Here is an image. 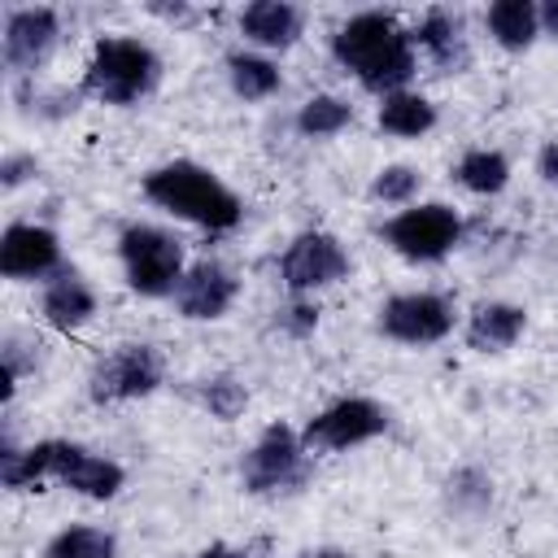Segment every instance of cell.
Wrapping results in <instances>:
<instances>
[{
    "instance_id": "obj_1",
    "label": "cell",
    "mask_w": 558,
    "mask_h": 558,
    "mask_svg": "<svg viewBox=\"0 0 558 558\" xmlns=\"http://www.w3.org/2000/svg\"><path fill=\"white\" fill-rule=\"evenodd\" d=\"M44 480L87 497V501H109L122 493L126 484V471L122 462H113L109 453H96L78 440H61V436H48V440H35V445H17L13 432L4 427V440H0V484L22 493V488H39Z\"/></svg>"
},
{
    "instance_id": "obj_2",
    "label": "cell",
    "mask_w": 558,
    "mask_h": 558,
    "mask_svg": "<svg viewBox=\"0 0 558 558\" xmlns=\"http://www.w3.org/2000/svg\"><path fill=\"white\" fill-rule=\"evenodd\" d=\"M331 57L344 74L357 78L362 92L379 100L392 92H405L410 78L418 74V52L410 31L384 9H362L344 17L331 35Z\"/></svg>"
},
{
    "instance_id": "obj_3",
    "label": "cell",
    "mask_w": 558,
    "mask_h": 558,
    "mask_svg": "<svg viewBox=\"0 0 558 558\" xmlns=\"http://www.w3.org/2000/svg\"><path fill=\"white\" fill-rule=\"evenodd\" d=\"M140 187L157 209H166L170 218L192 222L209 235L235 231L244 222V201L235 196V187H227L209 166H201L192 157H174V161L153 166Z\"/></svg>"
},
{
    "instance_id": "obj_4",
    "label": "cell",
    "mask_w": 558,
    "mask_h": 558,
    "mask_svg": "<svg viewBox=\"0 0 558 558\" xmlns=\"http://www.w3.org/2000/svg\"><path fill=\"white\" fill-rule=\"evenodd\" d=\"M161 83V57L148 39L135 35H100L78 78V96L96 105H140Z\"/></svg>"
},
{
    "instance_id": "obj_5",
    "label": "cell",
    "mask_w": 558,
    "mask_h": 558,
    "mask_svg": "<svg viewBox=\"0 0 558 558\" xmlns=\"http://www.w3.org/2000/svg\"><path fill=\"white\" fill-rule=\"evenodd\" d=\"M118 262L126 275V288L157 301V296H174L187 257H183V240L157 222H131L118 235Z\"/></svg>"
},
{
    "instance_id": "obj_6",
    "label": "cell",
    "mask_w": 558,
    "mask_h": 558,
    "mask_svg": "<svg viewBox=\"0 0 558 558\" xmlns=\"http://www.w3.org/2000/svg\"><path fill=\"white\" fill-rule=\"evenodd\" d=\"M379 240L397 257L414 266H432V262H445L462 244V214L445 201H414L379 227Z\"/></svg>"
},
{
    "instance_id": "obj_7",
    "label": "cell",
    "mask_w": 558,
    "mask_h": 558,
    "mask_svg": "<svg viewBox=\"0 0 558 558\" xmlns=\"http://www.w3.org/2000/svg\"><path fill=\"white\" fill-rule=\"evenodd\" d=\"M310 449L301 445V432L288 423H270L257 432V440L240 458V484L253 497H279L305 484Z\"/></svg>"
},
{
    "instance_id": "obj_8",
    "label": "cell",
    "mask_w": 558,
    "mask_h": 558,
    "mask_svg": "<svg viewBox=\"0 0 558 558\" xmlns=\"http://www.w3.org/2000/svg\"><path fill=\"white\" fill-rule=\"evenodd\" d=\"M166 379V362L153 344L144 340H126L113 344L109 353H100L87 371V397L96 405H122V401H140L153 397Z\"/></svg>"
},
{
    "instance_id": "obj_9",
    "label": "cell",
    "mask_w": 558,
    "mask_h": 558,
    "mask_svg": "<svg viewBox=\"0 0 558 558\" xmlns=\"http://www.w3.org/2000/svg\"><path fill=\"white\" fill-rule=\"evenodd\" d=\"M353 262L349 248L340 244V235L331 231H296L288 240V248L279 253V283L288 288V296H314L323 288H336L340 279H349Z\"/></svg>"
},
{
    "instance_id": "obj_10",
    "label": "cell",
    "mask_w": 558,
    "mask_h": 558,
    "mask_svg": "<svg viewBox=\"0 0 558 558\" xmlns=\"http://www.w3.org/2000/svg\"><path fill=\"white\" fill-rule=\"evenodd\" d=\"M388 432V410L375 397H336L331 405H323L305 427H301V445L314 453H344L357 445H371L375 436Z\"/></svg>"
},
{
    "instance_id": "obj_11",
    "label": "cell",
    "mask_w": 558,
    "mask_h": 558,
    "mask_svg": "<svg viewBox=\"0 0 558 558\" xmlns=\"http://www.w3.org/2000/svg\"><path fill=\"white\" fill-rule=\"evenodd\" d=\"M453 301L445 292H427V288H414V292H397L379 305L375 314V327L384 340L392 344H410V349H423V344H440L449 331H453Z\"/></svg>"
},
{
    "instance_id": "obj_12",
    "label": "cell",
    "mask_w": 558,
    "mask_h": 558,
    "mask_svg": "<svg viewBox=\"0 0 558 558\" xmlns=\"http://www.w3.org/2000/svg\"><path fill=\"white\" fill-rule=\"evenodd\" d=\"M57 39H61V17L57 9L48 4H22V9H9L4 13V26H0V57H4V70L13 78H35L48 57L57 52Z\"/></svg>"
},
{
    "instance_id": "obj_13",
    "label": "cell",
    "mask_w": 558,
    "mask_h": 558,
    "mask_svg": "<svg viewBox=\"0 0 558 558\" xmlns=\"http://www.w3.org/2000/svg\"><path fill=\"white\" fill-rule=\"evenodd\" d=\"M61 270V240L44 222H9L0 235V275L13 283H48Z\"/></svg>"
},
{
    "instance_id": "obj_14",
    "label": "cell",
    "mask_w": 558,
    "mask_h": 558,
    "mask_svg": "<svg viewBox=\"0 0 558 558\" xmlns=\"http://www.w3.org/2000/svg\"><path fill=\"white\" fill-rule=\"evenodd\" d=\"M235 296H240L235 270L222 266L218 257H201V262H192L183 270V279H179L170 301H174L179 318H187V323H218L235 305Z\"/></svg>"
},
{
    "instance_id": "obj_15",
    "label": "cell",
    "mask_w": 558,
    "mask_h": 558,
    "mask_svg": "<svg viewBox=\"0 0 558 558\" xmlns=\"http://www.w3.org/2000/svg\"><path fill=\"white\" fill-rule=\"evenodd\" d=\"M410 39H414V52H423L436 74H466L475 61L466 22L453 9H427L418 17V26L410 31Z\"/></svg>"
},
{
    "instance_id": "obj_16",
    "label": "cell",
    "mask_w": 558,
    "mask_h": 558,
    "mask_svg": "<svg viewBox=\"0 0 558 558\" xmlns=\"http://www.w3.org/2000/svg\"><path fill=\"white\" fill-rule=\"evenodd\" d=\"M39 318H44L52 331H61V336L83 331V327L96 318V292H92V283H87L78 270L61 266V270L39 288Z\"/></svg>"
},
{
    "instance_id": "obj_17",
    "label": "cell",
    "mask_w": 558,
    "mask_h": 558,
    "mask_svg": "<svg viewBox=\"0 0 558 558\" xmlns=\"http://www.w3.org/2000/svg\"><path fill=\"white\" fill-rule=\"evenodd\" d=\"M240 35H244V44H253L266 57L288 52L305 35V13L288 0H253L240 13Z\"/></svg>"
},
{
    "instance_id": "obj_18",
    "label": "cell",
    "mask_w": 558,
    "mask_h": 558,
    "mask_svg": "<svg viewBox=\"0 0 558 558\" xmlns=\"http://www.w3.org/2000/svg\"><path fill=\"white\" fill-rule=\"evenodd\" d=\"M527 331V310L514 301H475L462 327V340L471 353H506L523 340Z\"/></svg>"
},
{
    "instance_id": "obj_19",
    "label": "cell",
    "mask_w": 558,
    "mask_h": 558,
    "mask_svg": "<svg viewBox=\"0 0 558 558\" xmlns=\"http://www.w3.org/2000/svg\"><path fill=\"white\" fill-rule=\"evenodd\" d=\"M488 39L506 52H527L541 39V4L532 0H493L484 9Z\"/></svg>"
},
{
    "instance_id": "obj_20",
    "label": "cell",
    "mask_w": 558,
    "mask_h": 558,
    "mask_svg": "<svg viewBox=\"0 0 558 558\" xmlns=\"http://www.w3.org/2000/svg\"><path fill=\"white\" fill-rule=\"evenodd\" d=\"M222 70H227L231 92H235L240 100H248V105L270 100V96L283 87L279 61H275V57H266V52H257V48H235V52H227Z\"/></svg>"
},
{
    "instance_id": "obj_21",
    "label": "cell",
    "mask_w": 558,
    "mask_h": 558,
    "mask_svg": "<svg viewBox=\"0 0 558 558\" xmlns=\"http://www.w3.org/2000/svg\"><path fill=\"white\" fill-rule=\"evenodd\" d=\"M436 105L423 96V92H392V96H384L379 100V109H375V122H379V131L384 135H397V140H423L432 126H436Z\"/></svg>"
},
{
    "instance_id": "obj_22",
    "label": "cell",
    "mask_w": 558,
    "mask_h": 558,
    "mask_svg": "<svg viewBox=\"0 0 558 558\" xmlns=\"http://www.w3.org/2000/svg\"><path fill=\"white\" fill-rule=\"evenodd\" d=\"M453 179L471 196H501L510 187V157L501 148H466L453 166Z\"/></svg>"
},
{
    "instance_id": "obj_23",
    "label": "cell",
    "mask_w": 558,
    "mask_h": 558,
    "mask_svg": "<svg viewBox=\"0 0 558 558\" xmlns=\"http://www.w3.org/2000/svg\"><path fill=\"white\" fill-rule=\"evenodd\" d=\"M353 126V105L336 92H314L301 109H296V131L305 140H331L340 131Z\"/></svg>"
},
{
    "instance_id": "obj_24",
    "label": "cell",
    "mask_w": 558,
    "mask_h": 558,
    "mask_svg": "<svg viewBox=\"0 0 558 558\" xmlns=\"http://www.w3.org/2000/svg\"><path fill=\"white\" fill-rule=\"evenodd\" d=\"M44 558H118V536L96 523H70L48 536Z\"/></svg>"
},
{
    "instance_id": "obj_25",
    "label": "cell",
    "mask_w": 558,
    "mask_h": 558,
    "mask_svg": "<svg viewBox=\"0 0 558 558\" xmlns=\"http://www.w3.org/2000/svg\"><path fill=\"white\" fill-rule=\"evenodd\" d=\"M445 501H449L453 514L475 519V514H484V510L493 506V480H488L480 466H458V471H449V480H445Z\"/></svg>"
},
{
    "instance_id": "obj_26",
    "label": "cell",
    "mask_w": 558,
    "mask_h": 558,
    "mask_svg": "<svg viewBox=\"0 0 558 558\" xmlns=\"http://www.w3.org/2000/svg\"><path fill=\"white\" fill-rule=\"evenodd\" d=\"M418 192H423V170L418 166H405V161L379 166L375 179H371V201H379V205L405 209V205L418 201Z\"/></svg>"
},
{
    "instance_id": "obj_27",
    "label": "cell",
    "mask_w": 558,
    "mask_h": 558,
    "mask_svg": "<svg viewBox=\"0 0 558 558\" xmlns=\"http://www.w3.org/2000/svg\"><path fill=\"white\" fill-rule=\"evenodd\" d=\"M201 405L209 410V418L235 423V418H244V410H248V388H244V379H235V375H209V379L201 384Z\"/></svg>"
},
{
    "instance_id": "obj_28",
    "label": "cell",
    "mask_w": 558,
    "mask_h": 558,
    "mask_svg": "<svg viewBox=\"0 0 558 558\" xmlns=\"http://www.w3.org/2000/svg\"><path fill=\"white\" fill-rule=\"evenodd\" d=\"M0 366H4V405L13 401V392H17V384L39 366V344L31 340V336H22V331H9L4 340H0Z\"/></svg>"
},
{
    "instance_id": "obj_29",
    "label": "cell",
    "mask_w": 558,
    "mask_h": 558,
    "mask_svg": "<svg viewBox=\"0 0 558 558\" xmlns=\"http://www.w3.org/2000/svg\"><path fill=\"white\" fill-rule=\"evenodd\" d=\"M279 331H288L292 340H305V336H314V327H318V301L314 296H292L283 310H279Z\"/></svg>"
},
{
    "instance_id": "obj_30",
    "label": "cell",
    "mask_w": 558,
    "mask_h": 558,
    "mask_svg": "<svg viewBox=\"0 0 558 558\" xmlns=\"http://www.w3.org/2000/svg\"><path fill=\"white\" fill-rule=\"evenodd\" d=\"M35 174H39L35 153H4V161H0V187H4V192H17V187L31 183Z\"/></svg>"
},
{
    "instance_id": "obj_31",
    "label": "cell",
    "mask_w": 558,
    "mask_h": 558,
    "mask_svg": "<svg viewBox=\"0 0 558 558\" xmlns=\"http://www.w3.org/2000/svg\"><path fill=\"white\" fill-rule=\"evenodd\" d=\"M536 174H541V183H545V187H554V192H558V140H549V144L536 153Z\"/></svg>"
},
{
    "instance_id": "obj_32",
    "label": "cell",
    "mask_w": 558,
    "mask_h": 558,
    "mask_svg": "<svg viewBox=\"0 0 558 558\" xmlns=\"http://www.w3.org/2000/svg\"><path fill=\"white\" fill-rule=\"evenodd\" d=\"M192 558H253L248 549H240V545H227V541H214V545H205V549H196Z\"/></svg>"
},
{
    "instance_id": "obj_33",
    "label": "cell",
    "mask_w": 558,
    "mask_h": 558,
    "mask_svg": "<svg viewBox=\"0 0 558 558\" xmlns=\"http://www.w3.org/2000/svg\"><path fill=\"white\" fill-rule=\"evenodd\" d=\"M541 35L558 39V0H545L541 4Z\"/></svg>"
},
{
    "instance_id": "obj_34",
    "label": "cell",
    "mask_w": 558,
    "mask_h": 558,
    "mask_svg": "<svg viewBox=\"0 0 558 558\" xmlns=\"http://www.w3.org/2000/svg\"><path fill=\"white\" fill-rule=\"evenodd\" d=\"M296 558H353V554H344V549H331V545H318V549H301Z\"/></svg>"
}]
</instances>
